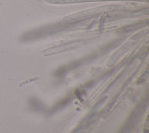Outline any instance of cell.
<instances>
[{
	"label": "cell",
	"instance_id": "6da1fadb",
	"mask_svg": "<svg viewBox=\"0 0 149 133\" xmlns=\"http://www.w3.org/2000/svg\"><path fill=\"white\" fill-rule=\"evenodd\" d=\"M46 2L51 4H71L83 2H91V1H120V0H45ZM130 1V0H129ZM130 1H148V0H130Z\"/></svg>",
	"mask_w": 149,
	"mask_h": 133
}]
</instances>
